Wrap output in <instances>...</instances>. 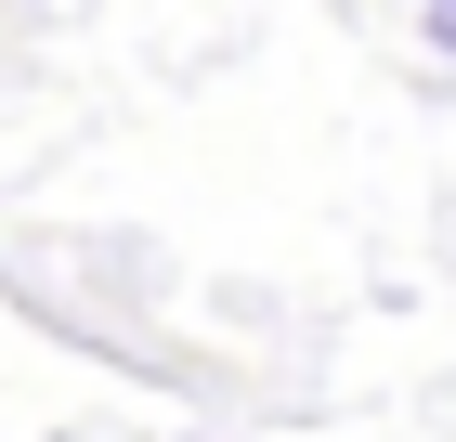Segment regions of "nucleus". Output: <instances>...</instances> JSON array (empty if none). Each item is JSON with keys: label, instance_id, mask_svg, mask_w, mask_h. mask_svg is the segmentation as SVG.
<instances>
[{"label": "nucleus", "instance_id": "obj_1", "mask_svg": "<svg viewBox=\"0 0 456 442\" xmlns=\"http://www.w3.org/2000/svg\"><path fill=\"white\" fill-rule=\"evenodd\" d=\"M418 39H430V52L456 66V0H418Z\"/></svg>", "mask_w": 456, "mask_h": 442}]
</instances>
